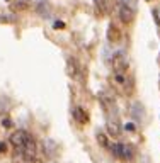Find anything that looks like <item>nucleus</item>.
Listing matches in <instances>:
<instances>
[{"instance_id":"20e7f679","label":"nucleus","mask_w":160,"mask_h":163,"mask_svg":"<svg viewBox=\"0 0 160 163\" xmlns=\"http://www.w3.org/2000/svg\"><path fill=\"white\" fill-rule=\"evenodd\" d=\"M117 14H119V19H121L124 24L133 22L135 17H136V10L131 9V7H126V5H117Z\"/></svg>"},{"instance_id":"ddd939ff","label":"nucleus","mask_w":160,"mask_h":163,"mask_svg":"<svg viewBox=\"0 0 160 163\" xmlns=\"http://www.w3.org/2000/svg\"><path fill=\"white\" fill-rule=\"evenodd\" d=\"M58 27L61 29V27H65V24L63 22H55V29H58Z\"/></svg>"},{"instance_id":"423d86ee","label":"nucleus","mask_w":160,"mask_h":163,"mask_svg":"<svg viewBox=\"0 0 160 163\" xmlns=\"http://www.w3.org/2000/svg\"><path fill=\"white\" fill-rule=\"evenodd\" d=\"M94 7L99 16H107L111 12V0H94Z\"/></svg>"},{"instance_id":"9b49d317","label":"nucleus","mask_w":160,"mask_h":163,"mask_svg":"<svg viewBox=\"0 0 160 163\" xmlns=\"http://www.w3.org/2000/svg\"><path fill=\"white\" fill-rule=\"evenodd\" d=\"M97 141L101 143L104 148H109V141H107V138H106L104 132H97Z\"/></svg>"},{"instance_id":"0eeeda50","label":"nucleus","mask_w":160,"mask_h":163,"mask_svg":"<svg viewBox=\"0 0 160 163\" xmlns=\"http://www.w3.org/2000/svg\"><path fill=\"white\" fill-rule=\"evenodd\" d=\"M107 39L111 42L121 41V31H119L114 24H109V27H107Z\"/></svg>"},{"instance_id":"6e6552de","label":"nucleus","mask_w":160,"mask_h":163,"mask_svg":"<svg viewBox=\"0 0 160 163\" xmlns=\"http://www.w3.org/2000/svg\"><path fill=\"white\" fill-rule=\"evenodd\" d=\"M73 117H75V121L80 122V124H87L89 122V116H87V112L82 107H75L73 109Z\"/></svg>"},{"instance_id":"9d476101","label":"nucleus","mask_w":160,"mask_h":163,"mask_svg":"<svg viewBox=\"0 0 160 163\" xmlns=\"http://www.w3.org/2000/svg\"><path fill=\"white\" fill-rule=\"evenodd\" d=\"M117 5H126V7H131L136 10V5H138V0H116Z\"/></svg>"},{"instance_id":"f257e3e1","label":"nucleus","mask_w":160,"mask_h":163,"mask_svg":"<svg viewBox=\"0 0 160 163\" xmlns=\"http://www.w3.org/2000/svg\"><path fill=\"white\" fill-rule=\"evenodd\" d=\"M111 65H112V71L114 75H124L126 70H128V56L124 51H116L112 54V60H111Z\"/></svg>"},{"instance_id":"f03ea898","label":"nucleus","mask_w":160,"mask_h":163,"mask_svg":"<svg viewBox=\"0 0 160 163\" xmlns=\"http://www.w3.org/2000/svg\"><path fill=\"white\" fill-rule=\"evenodd\" d=\"M31 138H32V136H31V134H29L27 131H24V129H17V131H14V132L10 134L9 141H10V144L16 148V150H19V148L24 146V144H26V143L29 141Z\"/></svg>"},{"instance_id":"7ed1b4c3","label":"nucleus","mask_w":160,"mask_h":163,"mask_svg":"<svg viewBox=\"0 0 160 163\" xmlns=\"http://www.w3.org/2000/svg\"><path fill=\"white\" fill-rule=\"evenodd\" d=\"M112 153L116 155L117 158H121V160H131L135 155L133 148L129 146V144H112Z\"/></svg>"},{"instance_id":"f8f14e48","label":"nucleus","mask_w":160,"mask_h":163,"mask_svg":"<svg viewBox=\"0 0 160 163\" xmlns=\"http://www.w3.org/2000/svg\"><path fill=\"white\" fill-rule=\"evenodd\" d=\"M124 129H126V131H135V124H131V122H128V124L124 126Z\"/></svg>"},{"instance_id":"1a4fd4ad","label":"nucleus","mask_w":160,"mask_h":163,"mask_svg":"<svg viewBox=\"0 0 160 163\" xmlns=\"http://www.w3.org/2000/svg\"><path fill=\"white\" fill-rule=\"evenodd\" d=\"M37 14L43 17H48L51 14V5H49L48 2H41L39 5H37Z\"/></svg>"},{"instance_id":"39448f33","label":"nucleus","mask_w":160,"mask_h":163,"mask_svg":"<svg viewBox=\"0 0 160 163\" xmlns=\"http://www.w3.org/2000/svg\"><path fill=\"white\" fill-rule=\"evenodd\" d=\"M106 129H107V134L112 138H119L121 136V124H119V121H117V117H109L106 122Z\"/></svg>"},{"instance_id":"4468645a","label":"nucleus","mask_w":160,"mask_h":163,"mask_svg":"<svg viewBox=\"0 0 160 163\" xmlns=\"http://www.w3.org/2000/svg\"><path fill=\"white\" fill-rule=\"evenodd\" d=\"M5 151V143H0V153Z\"/></svg>"}]
</instances>
